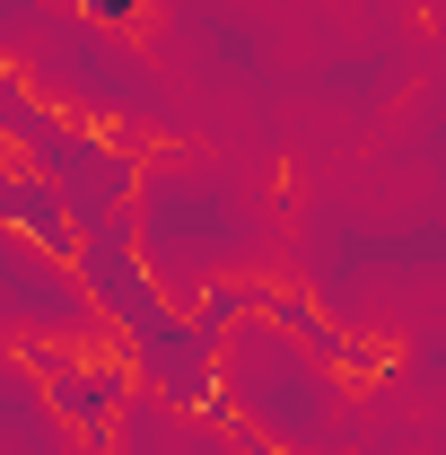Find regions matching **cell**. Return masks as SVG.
Wrapping results in <instances>:
<instances>
[{
  "instance_id": "1",
  "label": "cell",
  "mask_w": 446,
  "mask_h": 455,
  "mask_svg": "<svg viewBox=\"0 0 446 455\" xmlns=\"http://www.w3.org/2000/svg\"><path fill=\"white\" fill-rule=\"evenodd\" d=\"M88 9H106V18H123V9H131V0H88Z\"/></svg>"
}]
</instances>
